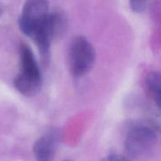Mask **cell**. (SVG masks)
Returning a JSON list of instances; mask_svg holds the SVG:
<instances>
[{"mask_svg":"<svg viewBox=\"0 0 161 161\" xmlns=\"http://www.w3.org/2000/svg\"><path fill=\"white\" fill-rule=\"evenodd\" d=\"M101 161H132L129 157L119 154H111L104 157Z\"/></svg>","mask_w":161,"mask_h":161,"instance_id":"9","label":"cell"},{"mask_svg":"<svg viewBox=\"0 0 161 161\" xmlns=\"http://www.w3.org/2000/svg\"><path fill=\"white\" fill-rule=\"evenodd\" d=\"M64 17L59 13H50L47 20L32 40L37 44L43 59L50 56V50L53 39L64 30Z\"/></svg>","mask_w":161,"mask_h":161,"instance_id":"5","label":"cell"},{"mask_svg":"<svg viewBox=\"0 0 161 161\" xmlns=\"http://www.w3.org/2000/svg\"><path fill=\"white\" fill-rule=\"evenodd\" d=\"M61 139V134L58 129L53 128L42 135L33 146L36 161H53Z\"/></svg>","mask_w":161,"mask_h":161,"instance_id":"6","label":"cell"},{"mask_svg":"<svg viewBox=\"0 0 161 161\" xmlns=\"http://www.w3.org/2000/svg\"><path fill=\"white\" fill-rule=\"evenodd\" d=\"M158 126L149 119L134 120L129 124L124 149L129 158L147 160L155 150L158 139Z\"/></svg>","mask_w":161,"mask_h":161,"instance_id":"1","label":"cell"},{"mask_svg":"<svg viewBox=\"0 0 161 161\" xmlns=\"http://www.w3.org/2000/svg\"><path fill=\"white\" fill-rule=\"evenodd\" d=\"M160 74L159 72H150L146 79V91L158 108L160 107Z\"/></svg>","mask_w":161,"mask_h":161,"instance_id":"7","label":"cell"},{"mask_svg":"<svg viewBox=\"0 0 161 161\" xmlns=\"http://www.w3.org/2000/svg\"><path fill=\"white\" fill-rule=\"evenodd\" d=\"M149 0H129V4L133 12L142 13L147 8Z\"/></svg>","mask_w":161,"mask_h":161,"instance_id":"8","label":"cell"},{"mask_svg":"<svg viewBox=\"0 0 161 161\" xmlns=\"http://www.w3.org/2000/svg\"><path fill=\"white\" fill-rule=\"evenodd\" d=\"M64 161H71V160H64Z\"/></svg>","mask_w":161,"mask_h":161,"instance_id":"10","label":"cell"},{"mask_svg":"<svg viewBox=\"0 0 161 161\" xmlns=\"http://www.w3.org/2000/svg\"><path fill=\"white\" fill-rule=\"evenodd\" d=\"M14 86L25 97H33L42 86V74L34 53L30 47L22 44L20 47V72L14 80Z\"/></svg>","mask_w":161,"mask_h":161,"instance_id":"2","label":"cell"},{"mask_svg":"<svg viewBox=\"0 0 161 161\" xmlns=\"http://www.w3.org/2000/svg\"><path fill=\"white\" fill-rule=\"evenodd\" d=\"M69 67L72 76L82 77L92 69L96 60L94 47L86 38L76 36L69 48Z\"/></svg>","mask_w":161,"mask_h":161,"instance_id":"3","label":"cell"},{"mask_svg":"<svg viewBox=\"0 0 161 161\" xmlns=\"http://www.w3.org/2000/svg\"><path fill=\"white\" fill-rule=\"evenodd\" d=\"M50 13L47 0H27L19 18L20 31L32 39L45 23Z\"/></svg>","mask_w":161,"mask_h":161,"instance_id":"4","label":"cell"}]
</instances>
